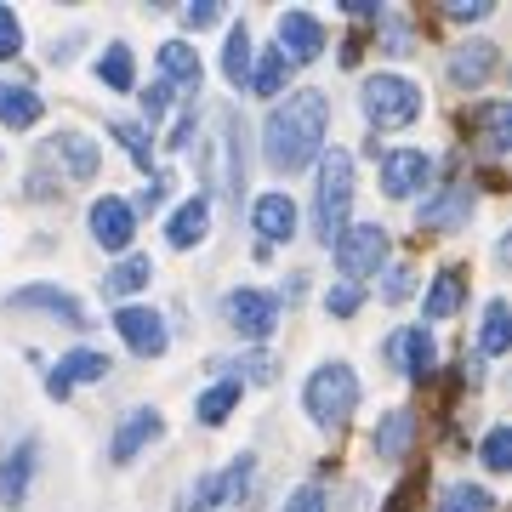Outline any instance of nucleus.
<instances>
[{
	"mask_svg": "<svg viewBox=\"0 0 512 512\" xmlns=\"http://www.w3.org/2000/svg\"><path fill=\"white\" fill-rule=\"evenodd\" d=\"M410 444H416V416H410V410H387L382 427H376V456L404 461L410 456Z\"/></svg>",
	"mask_w": 512,
	"mask_h": 512,
	"instance_id": "obj_21",
	"label": "nucleus"
},
{
	"mask_svg": "<svg viewBox=\"0 0 512 512\" xmlns=\"http://www.w3.org/2000/svg\"><path fill=\"white\" fill-rule=\"evenodd\" d=\"M382 296H387V302H404V296H410V268H387Z\"/></svg>",
	"mask_w": 512,
	"mask_h": 512,
	"instance_id": "obj_43",
	"label": "nucleus"
},
{
	"mask_svg": "<svg viewBox=\"0 0 512 512\" xmlns=\"http://www.w3.org/2000/svg\"><path fill=\"white\" fill-rule=\"evenodd\" d=\"M165 188H171V177H165V171H154V177H148V188H143V200H137V205H143V211H160V205H165Z\"/></svg>",
	"mask_w": 512,
	"mask_h": 512,
	"instance_id": "obj_42",
	"label": "nucleus"
},
{
	"mask_svg": "<svg viewBox=\"0 0 512 512\" xmlns=\"http://www.w3.org/2000/svg\"><path fill=\"white\" fill-rule=\"evenodd\" d=\"M467 217H473V194H467V188H444L439 200L421 205V228H433V234L467 228Z\"/></svg>",
	"mask_w": 512,
	"mask_h": 512,
	"instance_id": "obj_18",
	"label": "nucleus"
},
{
	"mask_svg": "<svg viewBox=\"0 0 512 512\" xmlns=\"http://www.w3.org/2000/svg\"><path fill=\"white\" fill-rule=\"evenodd\" d=\"M302 404H308V416L319 427H342L353 416V404H359V376L348 365H319L302 387Z\"/></svg>",
	"mask_w": 512,
	"mask_h": 512,
	"instance_id": "obj_3",
	"label": "nucleus"
},
{
	"mask_svg": "<svg viewBox=\"0 0 512 512\" xmlns=\"http://www.w3.org/2000/svg\"><path fill=\"white\" fill-rule=\"evenodd\" d=\"M165 433V421H160V410H131L126 421H120V433H114V444H109V461H131L137 450H148V444Z\"/></svg>",
	"mask_w": 512,
	"mask_h": 512,
	"instance_id": "obj_17",
	"label": "nucleus"
},
{
	"mask_svg": "<svg viewBox=\"0 0 512 512\" xmlns=\"http://www.w3.org/2000/svg\"><path fill=\"white\" fill-rule=\"evenodd\" d=\"M393 359H399V370L410 376V382H427L433 365H439V348H433L427 325H404L399 336H393Z\"/></svg>",
	"mask_w": 512,
	"mask_h": 512,
	"instance_id": "obj_13",
	"label": "nucleus"
},
{
	"mask_svg": "<svg viewBox=\"0 0 512 512\" xmlns=\"http://www.w3.org/2000/svg\"><path fill=\"white\" fill-rule=\"evenodd\" d=\"M165 109H171V86H148V97H143L148 126H154V120H165Z\"/></svg>",
	"mask_w": 512,
	"mask_h": 512,
	"instance_id": "obj_41",
	"label": "nucleus"
},
{
	"mask_svg": "<svg viewBox=\"0 0 512 512\" xmlns=\"http://www.w3.org/2000/svg\"><path fill=\"white\" fill-rule=\"evenodd\" d=\"M490 12H495V0H456V6H450L456 23H478V18H490Z\"/></svg>",
	"mask_w": 512,
	"mask_h": 512,
	"instance_id": "obj_40",
	"label": "nucleus"
},
{
	"mask_svg": "<svg viewBox=\"0 0 512 512\" xmlns=\"http://www.w3.org/2000/svg\"><path fill=\"white\" fill-rule=\"evenodd\" d=\"M29 473H35V439H18L6 456H0V507H23Z\"/></svg>",
	"mask_w": 512,
	"mask_h": 512,
	"instance_id": "obj_15",
	"label": "nucleus"
},
{
	"mask_svg": "<svg viewBox=\"0 0 512 512\" xmlns=\"http://www.w3.org/2000/svg\"><path fill=\"white\" fill-rule=\"evenodd\" d=\"M348 211H353V160L342 148H330L325 160H319V194H313V222H319V239L325 245L342 239Z\"/></svg>",
	"mask_w": 512,
	"mask_h": 512,
	"instance_id": "obj_2",
	"label": "nucleus"
},
{
	"mask_svg": "<svg viewBox=\"0 0 512 512\" xmlns=\"http://www.w3.org/2000/svg\"><path fill=\"white\" fill-rule=\"evenodd\" d=\"M251 228L262 234V245H285V239L296 234V205H291V194H262V200L251 205Z\"/></svg>",
	"mask_w": 512,
	"mask_h": 512,
	"instance_id": "obj_14",
	"label": "nucleus"
},
{
	"mask_svg": "<svg viewBox=\"0 0 512 512\" xmlns=\"http://www.w3.org/2000/svg\"><path fill=\"white\" fill-rule=\"evenodd\" d=\"M40 114H46V97H35L29 92V86H6V80H0V120H6V126H35Z\"/></svg>",
	"mask_w": 512,
	"mask_h": 512,
	"instance_id": "obj_24",
	"label": "nucleus"
},
{
	"mask_svg": "<svg viewBox=\"0 0 512 512\" xmlns=\"http://www.w3.org/2000/svg\"><path fill=\"white\" fill-rule=\"evenodd\" d=\"M421 114V92L404 74H370L365 80V120L376 131H399Z\"/></svg>",
	"mask_w": 512,
	"mask_h": 512,
	"instance_id": "obj_4",
	"label": "nucleus"
},
{
	"mask_svg": "<svg viewBox=\"0 0 512 512\" xmlns=\"http://www.w3.org/2000/svg\"><path fill=\"white\" fill-rule=\"evenodd\" d=\"M484 467L490 473H507L512 467V427H490L484 433Z\"/></svg>",
	"mask_w": 512,
	"mask_h": 512,
	"instance_id": "obj_34",
	"label": "nucleus"
},
{
	"mask_svg": "<svg viewBox=\"0 0 512 512\" xmlns=\"http://www.w3.org/2000/svg\"><path fill=\"white\" fill-rule=\"evenodd\" d=\"M256 63H251V86H256V97H279L285 92V80H291V63H285V52H251Z\"/></svg>",
	"mask_w": 512,
	"mask_h": 512,
	"instance_id": "obj_27",
	"label": "nucleus"
},
{
	"mask_svg": "<svg viewBox=\"0 0 512 512\" xmlns=\"http://www.w3.org/2000/svg\"><path fill=\"white\" fill-rule=\"evenodd\" d=\"M148 279H154V262H148V256H126V262H114L109 274H103V291L131 296V291H143Z\"/></svg>",
	"mask_w": 512,
	"mask_h": 512,
	"instance_id": "obj_28",
	"label": "nucleus"
},
{
	"mask_svg": "<svg viewBox=\"0 0 512 512\" xmlns=\"http://www.w3.org/2000/svg\"><path fill=\"white\" fill-rule=\"evenodd\" d=\"M109 131L120 137V143H126V154H131L137 165H148V160H154V137H148L143 126H131V120H114Z\"/></svg>",
	"mask_w": 512,
	"mask_h": 512,
	"instance_id": "obj_35",
	"label": "nucleus"
},
{
	"mask_svg": "<svg viewBox=\"0 0 512 512\" xmlns=\"http://www.w3.org/2000/svg\"><path fill=\"white\" fill-rule=\"evenodd\" d=\"M433 512H495V495L484 484H444Z\"/></svg>",
	"mask_w": 512,
	"mask_h": 512,
	"instance_id": "obj_29",
	"label": "nucleus"
},
{
	"mask_svg": "<svg viewBox=\"0 0 512 512\" xmlns=\"http://www.w3.org/2000/svg\"><path fill=\"white\" fill-rule=\"evenodd\" d=\"M478 348L490 353V359H501V353L512 348V325H507V302L495 296L490 308H484V330H478Z\"/></svg>",
	"mask_w": 512,
	"mask_h": 512,
	"instance_id": "obj_31",
	"label": "nucleus"
},
{
	"mask_svg": "<svg viewBox=\"0 0 512 512\" xmlns=\"http://www.w3.org/2000/svg\"><path fill=\"white\" fill-rule=\"evenodd\" d=\"M57 154H63V165H69L74 183H92V177H97V143H92V137L63 131V137H57Z\"/></svg>",
	"mask_w": 512,
	"mask_h": 512,
	"instance_id": "obj_26",
	"label": "nucleus"
},
{
	"mask_svg": "<svg viewBox=\"0 0 512 512\" xmlns=\"http://www.w3.org/2000/svg\"><path fill=\"white\" fill-rule=\"evenodd\" d=\"M279 52H285V63H313V57L325 52V23L313 18V12H285L279 18Z\"/></svg>",
	"mask_w": 512,
	"mask_h": 512,
	"instance_id": "obj_10",
	"label": "nucleus"
},
{
	"mask_svg": "<svg viewBox=\"0 0 512 512\" xmlns=\"http://www.w3.org/2000/svg\"><path fill=\"white\" fill-rule=\"evenodd\" d=\"M461 291H467V274H461V268H444V274L433 279L427 302H421V313H427V319H450V313L461 308Z\"/></svg>",
	"mask_w": 512,
	"mask_h": 512,
	"instance_id": "obj_25",
	"label": "nucleus"
},
{
	"mask_svg": "<svg viewBox=\"0 0 512 512\" xmlns=\"http://www.w3.org/2000/svg\"><path fill=\"white\" fill-rule=\"evenodd\" d=\"M23 52V23L12 18V6H0V57H18Z\"/></svg>",
	"mask_w": 512,
	"mask_h": 512,
	"instance_id": "obj_36",
	"label": "nucleus"
},
{
	"mask_svg": "<svg viewBox=\"0 0 512 512\" xmlns=\"http://www.w3.org/2000/svg\"><path fill=\"white\" fill-rule=\"evenodd\" d=\"M160 69H165V80L177 86V92H200V80H205V69H200V57H194V46L188 40H165L160 46Z\"/></svg>",
	"mask_w": 512,
	"mask_h": 512,
	"instance_id": "obj_19",
	"label": "nucleus"
},
{
	"mask_svg": "<svg viewBox=\"0 0 512 512\" xmlns=\"http://www.w3.org/2000/svg\"><path fill=\"white\" fill-rule=\"evenodd\" d=\"M205 228H211V205H205V200H188V205H177V211H171V222H165V239H171L177 251H188V245H200V239H205Z\"/></svg>",
	"mask_w": 512,
	"mask_h": 512,
	"instance_id": "obj_22",
	"label": "nucleus"
},
{
	"mask_svg": "<svg viewBox=\"0 0 512 512\" xmlns=\"http://www.w3.org/2000/svg\"><path fill=\"white\" fill-rule=\"evenodd\" d=\"M382 262H387V228L382 222L342 228V239H336V268H342V279H370Z\"/></svg>",
	"mask_w": 512,
	"mask_h": 512,
	"instance_id": "obj_6",
	"label": "nucleus"
},
{
	"mask_svg": "<svg viewBox=\"0 0 512 512\" xmlns=\"http://www.w3.org/2000/svg\"><path fill=\"white\" fill-rule=\"evenodd\" d=\"M495 63H501V46H495V40H467V46L450 57V80L473 92V86H484L495 74Z\"/></svg>",
	"mask_w": 512,
	"mask_h": 512,
	"instance_id": "obj_16",
	"label": "nucleus"
},
{
	"mask_svg": "<svg viewBox=\"0 0 512 512\" xmlns=\"http://www.w3.org/2000/svg\"><path fill=\"white\" fill-rule=\"evenodd\" d=\"M251 473H256V456H239V461H228L222 473L194 478V484L177 495V512H217V507H228V501H239V495L251 490Z\"/></svg>",
	"mask_w": 512,
	"mask_h": 512,
	"instance_id": "obj_5",
	"label": "nucleus"
},
{
	"mask_svg": "<svg viewBox=\"0 0 512 512\" xmlns=\"http://www.w3.org/2000/svg\"><path fill=\"white\" fill-rule=\"evenodd\" d=\"M97 80H103V86H114V92H131V80H137V69H131V52L120 46V40H114L109 52L97 57Z\"/></svg>",
	"mask_w": 512,
	"mask_h": 512,
	"instance_id": "obj_32",
	"label": "nucleus"
},
{
	"mask_svg": "<svg viewBox=\"0 0 512 512\" xmlns=\"http://www.w3.org/2000/svg\"><path fill=\"white\" fill-rule=\"evenodd\" d=\"M427 183H433V160L421 148H393V154H382V188L393 200H410Z\"/></svg>",
	"mask_w": 512,
	"mask_h": 512,
	"instance_id": "obj_9",
	"label": "nucleus"
},
{
	"mask_svg": "<svg viewBox=\"0 0 512 512\" xmlns=\"http://www.w3.org/2000/svg\"><path fill=\"white\" fill-rule=\"evenodd\" d=\"M217 18H222L217 0H194V6H183V23H188V29H211Z\"/></svg>",
	"mask_w": 512,
	"mask_h": 512,
	"instance_id": "obj_37",
	"label": "nucleus"
},
{
	"mask_svg": "<svg viewBox=\"0 0 512 512\" xmlns=\"http://www.w3.org/2000/svg\"><path fill=\"white\" fill-rule=\"evenodd\" d=\"M285 512H325V490H319V484H302V490L285 501Z\"/></svg>",
	"mask_w": 512,
	"mask_h": 512,
	"instance_id": "obj_39",
	"label": "nucleus"
},
{
	"mask_svg": "<svg viewBox=\"0 0 512 512\" xmlns=\"http://www.w3.org/2000/svg\"><path fill=\"white\" fill-rule=\"evenodd\" d=\"M325 126H330V97L325 92H296L285 97L268 126H262V154L274 171H302L308 160H319L325 148Z\"/></svg>",
	"mask_w": 512,
	"mask_h": 512,
	"instance_id": "obj_1",
	"label": "nucleus"
},
{
	"mask_svg": "<svg viewBox=\"0 0 512 512\" xmlns=\"http://www.w3.org/2000/svg\"><path fill=\"white\" fill-rule=\"evenodd\" d=\"M222 313H228V325L239 330V336H268V330L279 325V296L268 291H228V302H222Z\"/></svg>",
	"mask_w": 512,
	"mask_h": 512,
	"instance_id": "obj_8",
	"label": "nucleus"
},
{
	"mask_svg": "<svg viewBox=\"0 0 512 512\" xmlns=\"http://www.w3.org/2000/svg\"><path fill=\"white\" fill-rule=\"evenodd\" d=\"M222 74L228 80H251V35H245V23L239 29H228V46H222Z\"/></svg>",
	"mask_w": 512,
	"mask_h": 512,
	"instance_id": "obj_33",
	"label": "nucleus"
},
{
	"mask_svg": "<svg viewBox=\"0 0 512 512\" xmlns=\"http://www.w3.org/2000/svg\"><path fill=\"white\" fill-rule=\"evenodd\" d=\"M325 308L336 313V319H348V313H359V285H336V291L325 296Z\"/></svg>",
	"mask_w": 512,
	"mask_h": 512,
	"instance_id": "obj_38",
	"label": "nucleus"
},
{
	"mask_svg": "<svg viewBox=\"0 0 512 512\" xmlns=\"http://www.w3.org/2000/svg\"><path fill=\"white\" fill-rule=\"evenodd\" d=\"M131 234H137V211H131L126 200L103 194V200L92 205V239L103 245V251H126Z\"/></svg>",
	"mask_w": 512,
	"mask_h": 512,
	"instance_id": "obj_12",
	"label": "nucleus"
},
{
	"mask_svg": "<svg viewBox=\"0 0 512 512\" xmlns=\"http://www.w3.org/2000/svg\"><path fill=\"white\" fill-rule=\"evenodd\" d=\"M12 302L18 308H46V313H57L63 325H86V313H80V302H74L69 291H57V285H23V291H12Z\"/></svg>",
	"mask_w": 512,
	"mask_h": 512,
	"instance_id": "obj_20",
	"label": "nucleus"
},
{
	"mask_svg": "<svg viewBox=\"0 0 512 512\" xmlns=\"http://www.w3.org/2000/svg\"><path fill=\"white\" fill-rule=\"evenodd\" d=\"M473 126H478L484 154H507V148H512V109H507V103H484V109L473 114Z\"/></svg>",
	"mask_w": 512,
	"mask_h": 512,
	"instance_id": "obj_23",
	"label": "nucleus"
},
{
	"mask_svg": "<svg viewBox=\"0 0 512 512\" xmlns=\"http://www.w3.org/2000/svg\"><path fill=\"white\" fill-rule=\"evenodd\" d=\"M114 330H120V342H126L137 359H160L165 342H171V336H165V319H160V313H154V308H131V302L114 313Z\"/></svg>",
	"mask_w": 512,
	"mask_h": 512,
	"instance_id": "obj_7",
	"label": "nucleus"
},
{
	"mask_svg": "<svg viewBox=\"0 0 512 512\" xmlns=\"http://www.w3.org/2000/svg\"><path fill=\"white\" fill-rule=\"evenodd\" d=\"M239 404V382L228 376V382H217V387H205L200 393V404H194V416L205 421V427H222L228 421V410Z\"/></svg>",
	"mask_w": 512,
	"mask_h": 512,
	"instance_id": "obj_30",
	"label": "nucleus"
},
{
	"mask_svg": "<svg viewBox=\"0 0 512 512\" xmlns=\"http://www.w3.org/2000/svg\"><path fill=\"white\" fill-rule=\"evenodd\" d=\"M109 370H114V365H109V353L74 348V353H63V359H57V370L46 376V393H52V399H69V387H74V382H103Z\"/></svg>",
	"mask_w": 512,
	"mask_h": 512,
	"instance_id": "obj_11",
	"label": "nucleus"
},
{
	"mask_svg": "<svg viewBox=\"0 0 512 512\" xmlns=\"http://www.w3.org/2000/svg\"><path fill=\"white\" fill-rule=\"evenodd\" d=\"M342 6H348V12H353V18H359V23L382 18V6H376V0H342Z\"/></svg>",
	"mask_w": 512,
	"mask_h": 512,
	"instance_id": "obj_44",
	"label": "nucleus"
}]
</instances>
